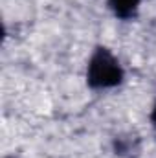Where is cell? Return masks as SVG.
Returning a JSON list of instances; mask_svg holds the SVG:
<instances>
[{"label":"cell","mask_w":156,"mask_h":158,"mask_svg":"<svg viewBox=\"0 0 156 158\" xmlns=\"http://www.w3.org/2000/svg\"><path fill=\"white\" fill-rule=\"evenodd\" d=\"M112 147H114V153L121 158H132L140 153V138L132 132H127V134H119L114 138L112 142Z\"/></svg>","instance_id":"2"},{"label":"cell","mask_w":156,"mask_h":158,"mask_svg":"<svg viewBox=\"0 0 156 158\" xmlns=\"http://www.w3.org/2000/svg\"><path fill=\"white\" fill-rule=\"evenodd\" d=\"M125 79V70L110 48L96 46L86 64V85L92 90L116 88Z\"/></svg>","instance_id":"1"},{"label":"cell","mask_w":156,"mask_h":158,"mask_svg":"<svg viewBox=\"0 0 156 158\" xmlns=\"http://www.w3.org/2000/svg\"><path fill=\"white\" fill-rule=\"evenodd\" d=\"M143 0H107L110 11L119 20H132L142 6Z\"/></svg>","instance_id":"3"},{"label":"cell","mask_w":156,"mask_h":158,"mask_svg":"<svg viewBox=\"0 0 156 158\" xmlns=\"http://www.w3.org/2000/svg\"><path fill=\"white\" fill-rule=\"evenodd\" d=\"M6 158H17V156H6Z\"/></svg>","instance_id":"5"},{"label":"cell","mask_w":156,"mask_h":158,"mask_svg":"<svg viewBox=\"0 0 156 158\" xmlns=\"http://www.w3.org/2000/svg\"><path fill=\"white\" fill-rule=\"evenodd\" d=\"M151 123H153V129H154V132H156V101H154V105H153V110H151Z\"/></svg>","instance_id":"4"}]
</instances>
